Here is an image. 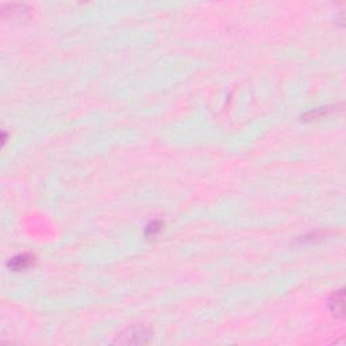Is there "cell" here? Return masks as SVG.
Returning a JSON list of instances; mask_svg holds the SVG:
<instances>
[{"label":"cell","instance_id":"1","mask_svg":"<svg viewBox=\"0 0 346 346\" xmlns=\"http://www.w3.org/2000/svg\"><path fill=\"white\" fill-rule=\"evenodd\" d=\"M152 330L146 326H134L120 334L118 342L120 344H145L150 340Z\"/></svg>","mask_w":346,"mask_h":346},{"label":"cell","instance_id":"2","mask_svg":"<svg viewBox=\"0 0 346 346\" xmlns=\"http://www.w3.org/2000/svg\"><path fill=\"white\" fill-rule=\"evenodd\" d=\"M344 290L337 291L332 294V296L328 300V307L336 316H342L344 315Z\"/></svg>","mask_w":346,"mask_h":346},{"label":"cell","instance_id":"3","mask_svg":"<svg viewBox=\"0 0 346 346\" xmlns=\"http://www.w3.org/2000/svg\"><path fill=\"white\" fill-rule=\"evenodd\" d=\"M32 264H34V257L28 256V254H23V256H18V257H15V258L11 260L10 266L14 269V270H24V269H28V266Z\"/></svg>","mask_w":346,"mask_h":346}]
</instances>
